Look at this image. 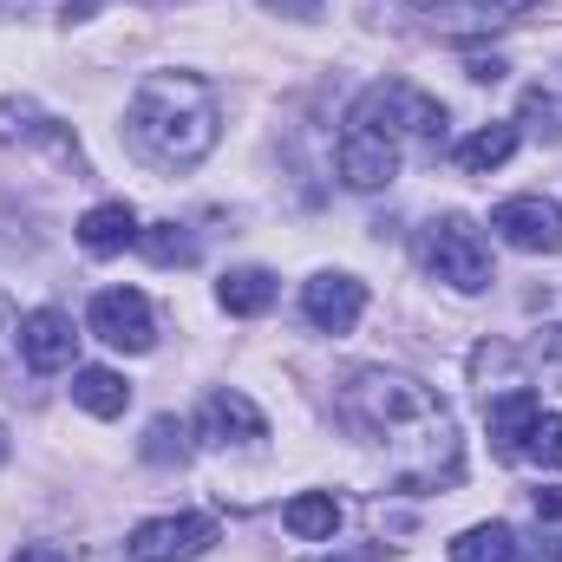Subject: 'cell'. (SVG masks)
Instances as JSON below:
<instances>
[{
    "mask_svg": "<svg viewBox=\"0 0 562 562\" xmlns=\"http://www.w3.org/2000/svg\"><path fill=\"white\" fill-rule=\"evenodd\" d=\"M524 458H537V464L562 471V413H537V425H530V445H524Z\"/></svg>",
    "mask_w": 562,
    "mask_h": 562,
    "instance_id": "cell-22",
    "label": "cell"
},
{
    "mask_svg": "<svg viewBox=\"0 0 562 562\" xmlns=\"http://www.w3.org/2000/svg\"><path fill=\"white\" fill-rule=\"evenodd\" d=\"M543 413V400L530 393V386H510V393H491L484 400V425H491V451L504 458V464H517L524 458V445H530V425Z\"/></svg>",
    "mask_w": 562,
    "mask_h": 562,
    "instance_id": "cell-11",
    "label": "cell"
},
{
    "mask_svg": "<svg viewBox=\"0 0 562 562\" xmlns=\"http://www.w3.org/2000/svg\"><path fill=\"white\" fill-rule=\"evenodd\" d=\"M517 562H562V524H543L537 517V530L517 537Z\"/></svg>",
    "mask_w": 562,
    "mask_h": 562,
    "instance_id": "cell-24",
    "label": "cell"
},
{
    "mask_svg": "<svg viewBox=\"0 0 562 562\" xmlns=\"http://www.w3.org/2000/svg\"><path fill=\"white\" fill-rule=\"evenodd\" d=\"M92 7H99V0H66V20H86Z\"/></svg>",
    "mask_w": 562,
    "mask_h": 562,
    "instance_id": "cell-32",
    "label": "cell"
},
{
    "mask_svg": "<svg viewBox=\"0 0 562 562\" xmlns=\"http://www.w3.org/2000/svg\"><path fill=\"white\" fill-rule=\"evenodd\" d=\"M537 517L543 524H562V491H537Z\"/></svg>",
    "mask_w": 562,
    "mask_h": 562,
    "instance_id": "cell-27",
    "label": "cell"
},
{
    "mask_svg": "<svg viewBox=\"0 0 562 562\" xmlns=\"http://www.w3.org/2000/svg\"><path fill=\"white\" fill-rule=\"evenodd\" d=\"M491 229L510 249H524V256H557L562 249V210L550 196H510V203H497L491 210Z\"/></svg>",
    "mask_w": 562,
    "mask_h": 562,
    "instance_id": "cell-7",
    "label": "cell"
},
{
    "mask_svg": "<svg viewBox=\"0 0 562 562\" xmlns=\"http://www.w3.org/2000/svg\"><path fill=\"white\" fill-rule=\"evenodd\" d=\"M550 373H557V386H562V334H550Z\"/></svg>",
    "mask_w": 562,
    "mask_h": 562,
    "instance_id": "cell-31",
    "label": "cell"
},
{
    "mask_svg": "<svg viewBox=\"0 0 562 562\" xmlns=\"http://www.w3.org/2000/svg\"><path fill=\"white\" fill-rule=\"evenodd\" d=\"M510 150H517V125H484V132H471V138L458 144L451 157H458V170H471V177H484V170H497V164H510Z\"/></svg>",
    "mask_w": 562,
    "mask_h": 562,
    "instance_id": "cell-19",
    "label": "cell"
},
{
    "mask_svg": "<svg viewBox=\"0 0 562 562\" xmlns=\"http://www.w3.org/2000/svg\"><path fill=\"white\" fill-rule=\"evenodd\" d=\"M216 301L229 307V314H269L276 307V276L269 269H229V276L216 281Z\"/></svg>",
    "mask_w": 562,
    "mask_h": 562,
    "instance_id": "cell-17",
    "label": "cell"
},
{
    "mask_svg": "<svg viewBox=\"0 0 562 562\" xmlns=\"http://www.w3.org/2000/svg\"><path fill=\"white\" fill-rule=\"evenodd\" d=\"M223 524L203 517V510H177V517H150L125 537V557L132 562H196L216 550Z\"/></svg>",
    "mask_w": 562,
    "mask_h": 562,
    "instance_id": "cell-5",
    "label": "cell"
},
{
    "mask_svg": "<svg viewBox=\"0 0 562 562\" xmlns=\"http://www.w3.org/2000/svg\"><path fill=\"white\" fill-rule=\"evenodd\" d=\"M347 132H367V138L380 144H400L419 138V144H445V105L438 99H425L419 86H406V79H380V86H367L360 99H353V112H347Z\"/></svg>",
    "mask_w": 562,
    "mask_h": 562,
    "instance_id": "cell-3",
    "label": "cell"
},
{
    "mask_svg": "<svg viewBox=\"0 0 562 562\" xmlns=\"http://www.w3.org/2000/svg\"><path fill=\"white\" fill-rule=\"evenodd\" d=\"M20 327H13V314H7V301H0V360H7V340H13Z\"/></svg>",
    "mask_w": 562,
    "mask_h": 562,
    "instance_id": "cell-30",
    "label": "cell"
},
{
    "mask_svg": "<svg viewBox=\"0 0 562 562\" xmlns=\"http://www.w3.org/2000/svg\"><path fill=\"white\" fill-rule=\"evenodd\" d=\"M451 562H517V530L510 524H471L451 537Z\"/></svg>",
    "mask_w": 562,
    "mask_h": 562,
    "instance_id": "cell-18",
    "label": "cell"
},
{
    "mask_svg": "<svg viewBox=\"0 0 562 562\" xmlns=\"http://www.w3.org/2000/svg\"><path fill=\"white\" fill-rule=\"evenodd\" d=\"M72 406L92 413V419H119V413L132 406V386H125V373H112V367H79V373H72Z\"/></svg>",
    "mask_w": 562,
    "mask_h": 562,
    "instance_id": "cell-15",
    "label": "cell"
},
{
    "mask_svg": "<svg viewBox=\"0 0 562 562\" xmlns=\"http://www.w3.org/2000/svg\"><path fill=\"white\" fill-rule=\"evenodd\" d=\"M7 562H72V550L66 543H20Z\"/></svg>",
    "mask_w": 562,
    "mask_h": 562,
    "instance_id": "cell-26",
    "label": "cell"
},
{
    "mask_svg": "<svg viewBox=\"0 0 562 562\" xmlns=\"http://www.w3.org/2000/svg\"><path fill=\"white\" fill-rule=\"evenodd\" d=\"M72 353H79L72 314H59V307H33V314L20 321V360H26L33 373H66Z\"/></svg>",
    "mask_w": 562,
    "mask_h": 562,
    "instance_id": "cell-8",
    "label": "cell"
},
{
    "mask_svg": "<svg viewBox=\"0 0 562 562\" xmlns=\"http://www.w3.org/2000/svg\"><path fill=\"white\" fill-rule=\"evenodd\" d=\"M132 243H138V210L132 203H99V210L79 216V249L86 256L105 262V256H125Z\"/></svg>",
    "mask_w": 562,
    "mask_h": 562,
    "instance_id": "cell-14",
    "label": "cell"
},
{
    "mask_svg": "<svg viewBox=\"0 0 562 562\" xmlns=\"http://www.w3.org/2000/svg\"><path fill=\"white\" fill-rule=\"evenodd\" d=\"M425 269L458 294H477L491 288V243L471 229V216H438L425 229Z\"/></svg>",
    "mask_w": 562,
    "mask_h": 562,
    "instance_id": "cell-4",
    "label": "cell"
},
{
    "mask_svg": "<svg viewBox=\"0 0 562 562\" xmlns=\"http://www.w3.org/2000/svg\"><path fill=\"white\" fill-rule=\"evenodd\" d=\"M0 464H7V425H0Z\"/></svg>",
    "mask_w": 562,
    "mask_h": 562,
    "instance_id": "cell-33",
    "label": "cell"
},
{
    "mask_svg": "<svg viewBox=\"0 0 562 562\" xmlns=\"http://www.w3.org/2000/svg\"><path fill=\"white\" fill-rule=\"evenodd\" d=\"M340 413L360 438L393 451V471L406 491L458 484V425L425 380L393 373V367H360L340 393Z\"/></svg>",
    "mask_w": 562,
    "mask_h": 562,
    "instance_id": "cell-1",
    "label": "cell"
},
{
    "mask_svg": "<svg viewBox=\"0 0 562 562\" xmlns=\"http://www.w3.org/2000/svg\"><path fill=\"white\" fill-rule=\"evenodd\" d=\"M86 321H92V334H99L105 347H119V353H150V347H157V314H150V301H144L138 288H99Z\"/></svg>",
    "mask_w": 562,
    "mask_h": 562,
    "instance_id": "cell-6",
    "label": "cell"
},
{
    "mask_svg": "<svg viewBox=\"0 0 562 562\" xmlns=\"http://www.w3.org/2000/svg\"><path fill=\"white\" fill-rule=\"evenodd\" d=\"M269 7H276V13H294V20H307V13H314L321 0H269Z\"/></svg>",
    "mask_w": 562,
    "mask_h": 562,
    "instance_id": "cell-29",
    "label": "cell"
},
{
    "mask_svg": "<svg viewBox=\"0 0 562 562\" xmlns=\"http://www.w3.org/2000/svg\"><path fill=\"white\" fill-rule=\"evenodd\" d=\"M138 249L157 262V269H183V262H196V236L177 229V223H150V229H138Z\"/></svg>",
    "mask_w": 562,
    "mask_h": 562,
    "instance_id": "cell-20",
    "label": "cell"
},
{
    "mask_svg": "<svg viewBox=\"0 0 562 562\" xmlns=\"http://www.w3.org/2000/svg\"><path fill=\"white\" fill-rule=\"evenodd\" d=\"M125 138L157 170H196L223 138L216 92L196 72H150L125 105Z\"/></svg>",
    "mask_w": 562,
    "mask_h": 562,
    "instance_id": "cell-2",
    "label": "cell"
},
{
    "mask_svg": "<svg viewBox=\"0 0 562 562\" xmlns=\"http://www.w3.org/2000/svg\"><path fill=\"white\" fill-rule=\"evenodd\" d=\"M196 431H203L210 445H249V438L269 431V419H262V406H256L249 393H210L203 413H196Z\"/></svg>",
    "mask_w": 562,
    "mask_h": 562,
    "instance_id": "cell-13",
    "label": "cell"
},
{
    "mask_svg": "<svg viewBox=\"0 0 562 562\" xmlns=\"http://www.w3.org/2000/svg\"><path fill=\"white\" fill-rule=\"evenodd\" d=\"M477 26H510V20H524L530 7H543V0H458Z\"/></svg>",
    "mask_w": 562,
    "mask_h": 562,
    "instance_id": "cell-23",
    "label": "cell"
},
{
    "mask_svg": "<svg viewBox=\"0 0 562 562\" xmlns=\"http://www.w3.org/2000/svg\"><path fill=\"white\" fill-rule=\"evenodd\" d=\"M281 524H288L301 543H327V537L340 530V504H334V491H301V497L281 504Z\"/></svg>",
    "mask_w": 562,
    "mask_h": 562,
    "instance_id": "cell-16",
    "label": "cell"
},
{
    "mask_svg": "<svg viewBox=\"0 0 562 562\" xmlns=\"http://www.w3.org/2000/svg\"><path fill=\"white\" fill-rule=\"evenodd\" d=\"M301 314L321 327V334H353L360 314H367V281L353 276H314L301 288Z\"/></svg>",
    "mask_w": 562,
    "mask_h": 562,
    "instance_id": "cell-9",
    "label": "cell"
},
{
    "mask_svg": "<svg viewBox=\"0 0 562 562\" xmlns=\"http://www.w3.org/2000/svg\"><path fill=\"white\" fill-rule=\"evenodd\" d=\"M334 170H340V183H347V190H386V183L400 177V150H393V144H380V138H367V132H340Z\"/></svg>",
    "mask_w": 562,
    "mask_h": 562,
    "instance_id": "cell-12",
    "label": "cell"
},
{
    "mask_svg": "<svg viewBox=\"0 0 562 562\" xmlns=\"http://www.w3.org/2000/svg\"><path fill=\"white\" fill-rule=\"evenodd\" d=\"M471 79H484V86H497V79H504V59H471Z\"/></svg>",
    "mask_w": 562,
    "mask_h": 562,
    "instance_id": "cell-28",
    "label": "cell"
},
{
    "mask_svg": "<svg viewBox=\"0 0 562 562\" xmlns=\"http://www.w3.org/2000/svg\"><path fill=\"white\" fill-rule=\"evenodd\" d=\"M524 119H543V125H537V138H550V144L562 138V125H557V99H550L543 86H537V92H524Z\"/></svg>",
    "mask_w": 562,
    "mask_h": 562,
    "instance_id": "cell-25",
    "label": "cell"
},
{
    "mask_svg": "<svg viewBox=\"0 0 562 562\" xmlns=\"http://www.w3.org/2000/svg\"><path fill=\"white\" fill-rule=\"evenodd\" d=\"M144 458H150V464H170V458L183 464V458H190V425L183 419H150L144 425Z\"/></svg>",
    "mask_w": 562,
    "mask_h": 562,
    "instance_id": "cell-21",
    "label": "cell"
},
{
    "mask_svg": "<svg viewBox=\"0 0 562 562\" xmlns=\"http://www.w3.org/2000/svg\"><path fill=\"white\" fill-rule=\"evenodd\" d=\"M321 562H334V557H321Z\"/></svg>",
    "mask_w": 562,
    "mask_h": 562,
    "instance_id": "cell-34",
    "label": "cell"
},
{
    "mask_svg": "<svg viewBox=\"0 0 562 562\" xmlns=\"http://www.w3.org/2000/svg\"><path fill=\"white\" fill-rule=\"evenodd\" d=\"M0 144H33V150H53L59 164L79 170V138L59 119H46L40 105H26V99H0Z\"/></svg>",
    "mask_w": 562,
    "mask_h": 562,
    "instance_id": "cell-10",
    "label": "cell"
}]
</instances>
